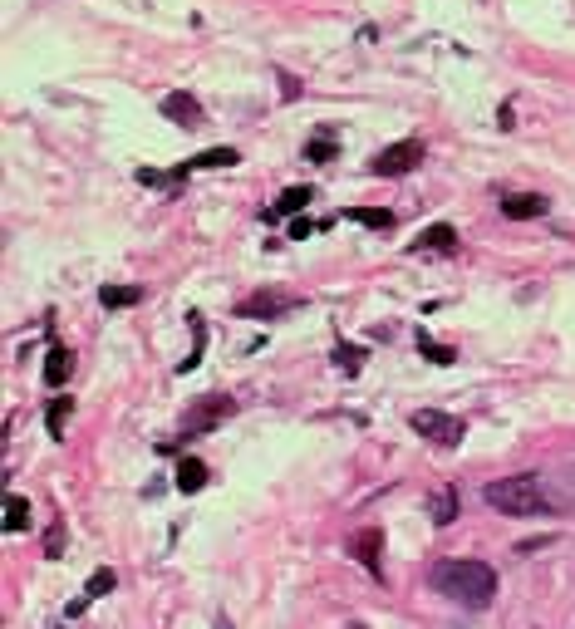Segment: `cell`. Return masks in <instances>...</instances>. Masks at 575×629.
Instances as JSON below:
<instances>
[{
	"label": "cell",
	"mask_w": 575,
	"mask_h": 629,
	"mask_svg": "<svg viewBox=\"0 0 575 629\" xmlns=\"http://www.w3.org/2000/svg\"><path fill=\"white\" fill-rule=\"evenodd\" d=\"M413 163H423V143H418V138H403V143L379 148L374 163H369V172H374V177H403Z\"/></svg>",
	"instance_id": "obj_4"
},
{
	"label": "cell",
	"mask_w": 575,
	"mask_h": 629,
	"mask_svg": "<svg viewBox=\"0 0 575 629\" xmlns=\"http://www.w3.org/2000/svg\"><path fill=\"white\" fill-rule=\"evenodd\" d=\"M305 153H310V158H315V163H325V158H330V153H335V143H330V138H315V143H310V148H305Z\"/></svg>",
	"instance_id": "obj_24"
},
{
	"label": "cell",
	"mask_w": 575,
	"mask_h": 629,
	"mask_svg": "<svg viewBox=\"0 0 575 629\" xmlns=\"http://www.w3.org/2000/svg\"><path fill=\"white\" fill-rule=\"evenodd\" d=\"M502 217H512V222L546 217V197H541V192H517V197H502Z\"/></svg>",
	"instance_id": "obj_8"
},
{
	"label": "cell",
	"mask_w": 575,
	"mask_h": 629,
	"mask_svg": "<svg viewBox=\"0 0 575 629\" xmlns=\"http://www.w3.org/2000/svg\"><path fill=\"white\" fill-rule=\"evenodd\" d=\"M349 222H364V227H374V231L394 227V217H389V212H379V207H354V212H349Z\"/></svg>",
	"instance_id": "obj_17"
},
{
	"label": "cell",
	"mask_w": 575,
	"mask_h": 629,
	"mask_svg": "<svg viewBox=\"0 0 575 629\" xmlns=\"http://www.w3.org/2000/svg\"><path fill=\"white\" fill-rule=\"evenodd\" d=\"M310 231H315V222H295V227H290V241H305Z\"/></svg>",
	"instance_id": "obj_25"
},
{
	"label": "cell",
	"mask_w": 575,
	"mask_h": 629,
	"mask_svg": "<svg viewBox=\"0 0 575 629\" xmlns=\"http://www.w3.org/2000/svg\"><path fill=\"white\" fill-rule=\"evenodd\" d=\"M163 114L173 118V123H182V128H202V104H197L192 94H168V99H163Z\"/></svg>",
	"instance_id": "obj_9"
},
{
	"label": "cell",
	"mask_w": 575,
	"mask_h": 629,
	"mask_svg": "<svg viewBox=\"0 0 575 629\" xmlns=\"http://www.w3.org/2000/svg\"><path fill=\"white\" fill-rule=\"evenodd\" d=\"M295 300H286V295H251V300H241L236 305V315L241 320H271V315H286Z\"/></svg>",
	"instance_id": "obj_7"
},
{
	"label": "cell",
	"mask_w": 575,
	"mask_h": 629,
	"mask_svg": "<svg viewBox=\"0 0 575 629\" xmlns=\"http://www.w3.org/2000/svg\"><path fill=\"white\" fill-rule=\"evenodd\" d=\"M236 163V148H207L192 158V168H231Z\"/></svg>",
	"instance_id": "obj_18"
},
{
	"label": "cell",
	"mask_w": 575,
	"mask_h": 629,
	"mask_svg": "<svg viewBox=\"0 0 575 629\" xmlns=\"http://www.w3.org/2000/svg\"><path fill=\"white\" fill-rule=\"evenodd\" d=\"M69 364H74V354L64 349V344H50V354H45V384L59 389L64 379H69Z\"/></svg>",
	"instance_id": "obj_10"
},
{
	"label": "cell",
	"mask_w": 575,
	"mask_h": 629,
	"mask_svg": "<svg viewBox=\"0 0 575 629\" xmlns=\"http://www.w3.org/2000/svg\"><path fill=\"white\" fill-rule=\"evenodd\" d=\"M408 423H413V433L433 438L438 448H458L462 433H467V428H462V418H453V413H438V408H418Z\"/></svg>",
	"instance_id": "obj_3"
},
{
	"label": "cell",
	"mask_w": 575,
	"mask_h": 629,
	"mask_svg": "<svg viewBox=\"0 0 575 629\" xmlns=\"http://www.w3.org/2000/svg\"><path fill=\"white\" fill-rule=\"evenodd\" d=\"M30 526V502L25 497H5V531H25Z\"/></svg>",
	"instance_id": "obj_16"
},
{
	"label": "cell",
	"mask_w": 575,
	"mask_h": 629,
	"mask_svg": "<svg viewBox=\"0 0 575 629\" xmlns=\"http://www.w3.org/2000/svg\"><path fill=\"white\" fill-rule=\"evenodd\" d=\"M359 359H364V354H359L354 344H340V349H335V364H340L345 374H359Z\"/></svg>",
	"instance_id": "obj_22"
},
{
	"label": "cell",
	"mask_w": 575,
	"mask_h": 629,
	"mask_svg": "<svg viewBox=\"0 0 575 629\" xmlns=\"http://www.w3.org/2000/svg\"><path fill=\"white\" fill-rule=\"evenodd\" d=\"M310 197H315L310 187H286V192H281V202H276V207L266 212V222H276V217H295V212H300V207H305Z\"/></svg>",
	"instance_id": "obj_13"
},
{
	"label": "cell",
	"mask_w": 575,
	"mask_h": 629,
	"mask_svg": "<svg viewBox=\"0 0 575 629\" xmlns=\"http://www.w3.org/2000/svg\"><path fill=\"white\" fill-rule=\"evenodd\" d=\"M418 349H423V359H433V364H453V349H448V344H433L428 335H418Z\"/></svg>",
	"instance_id": "obj_20"
},
{
	"label": "cell",
	"mask_w": 575,
	"mask_h": 629,
	"mask_svg": "<svg viewBox=\"0 0 575 629\" xmlns=\"http://www.w3.org/2000/svg\"><path fill=\"white\" fill-rule=\"evenodd\" d=\"M349 551L364 561L369 575H384V561H379V556H384V531H379V526H364V531L349 541Z\"/></svg>",
	"instance_id": "obj_5"
},
{
	"label": "cell",
	"mask_w": 575,
	"mask_h": 629,
	"mask_svg": "<svg viewBox=\"0 0 575 629\" xmlns=\"http://www.w3.org/2000/svg\"><path fill=\"white\" fill-rule=\"evenodd\" d=\"M99 300H104V310H128V305L143 300V290L138 286H104L99 290Z\"/></svg>",
	"instance_id": "obj_15"
},
{
	"label": "cell",
	"mask_w": 575,
	"mask_h": 629,
	"mask_svg": "<svg viewBox=\"0 0 575 629\" xmlns=\"http://www.w3.org/2000/svg\"><path fill=\"white\" fill-rule=\"evenodd\" d=\"M453 241H458V231L448 222H438V227H428L418 236V251H453Z\"/></svg>",
	"instance_id": "obj_14"
},
{
	"label": "cell",
	"mask_w": 575,
	"mask_h": 629,
	"mask_svg": "<svg viewBox=\"0 0 575 629\" xmlns=\"http://www.w3.org/2000/svg\"><path fill=\"white\" fill-rule=\"evenodd\" d=\"M428 585H433L443 600L467 605V610H487L492 595H497V575H492V566H482V561H438V566L428 571Z\"/></svg>",
	"instance_id": "obj_1"
},
{
	"label": "cell",
	"mask_w": 575,
	"mask_h": 629,
	"mask_svg": "<svg viewBox=\"0 0 575 629\" xmlns=\"http://www.w3.org/2000/svg\"><path fill=\"white\" fill-rule=\"evenodd\" d=\"M354 629H364V625H354Z\"/></svg>",
	"instance_id": "obj_26"
},
{
	"label": "cell",
	"mask_w": 575,
	"mask_h": 629,
	"mask_svg": "<svg viewBox=\"0 0 575 629\" xmlns=\"http://www.w3.org/2000/svg\"><path fill=\"white\" fill-rule=\"evenodd\" d=\"M428 516H433V526H448V521L458 516V492H453V487H438V492L428 497Z\"/></svg>",
	"instance_id": "obj_11"
},
{
	"label": "cell",
	"mask_w": 575,
	"mask_h": 629,
	"mask_svg": "<svg viewBox=\"0 0 575 629\" xmlns=\"http://www.w3.org/2000/svg\"><path fill=\"white\" fill-rule=\"evenodd\" d=\"M64 413H69V399L50 403V418H45V423H50V438H64Z\"/></svg>",
	"instance_id": "obj_21"
},
{
	"label": "cell",
	"mask_w": 575,
	"mask_h": 629,
	"mask_svg": "<svg viewBox=\"0 0 575 629\" xmlns=\"http://www.w3.org/2000/svg\"><path fill=\"white\" fill-rule=\"evenodd\" d=\"M231 413H236V403L217 399V394H212V399H202L192 413H187V433H207V428H217V423H222V418H231Z\"/></svg>",
	"instance_id": "obj_6"
},
{
	"label": "cell",
	"mask_w": 575,
	"mask_h": 629,
	"mask_svg": "<svg viewBox=\"0 0 575 629\" xmlns=\"http://www.w3.org/2000/svg\"><path fill=\"white\" fill-rule=\"evenodd\" d=\"M114 585H118L114 571H94V575H89V585H84V600H99V595H109Z\"/></svg>",
	"instance_id": "obj_19"
},
{
	"label": "cell",
	"mask_w": 575,
	"mask_h": 629,
	"mask_svg": "<svg viewBox=\"0 0 575 629\" xmlns=\"http://www.w3.org/2000/svg\"><path fill=\"white\" fill-rule=\"evenodd\" d=\"M207 487V462L182 458L177 462V492H202Z\"/></svg>",
	"instance_id": "obj_12"
},
{
	"label": "cell",
	"mask_w": 575,
	"mask_h": 629,
	"mask_svg": "<svg viewBox=\"0 0 575 629\" xmlns=\"http://www.w3.org/2000/svg\"><path fill=\"white\" fill-rule=\"evenodd\" d=\"M45 556H64V526H50V531H45Z\"/></svg>",
	"instance_id": "obj_23"
},
{
	"label": "cell",
	"mask_w": 575,
	"mask_h": 629,
	"mask_svg": "<svg viewBox=\"0 0 575 629\" xmlns=\"http://www.w3.org/2000/svg\"><path fill=\"white\" fill-rule=\"evenodd\" d=\"M482 497H487V507H497L502 516H536V512H546V487H541V477H536V472L502 477V482H492Z\"/></svg>",
	"instance_id": "obj_2"
}]
</instances>
